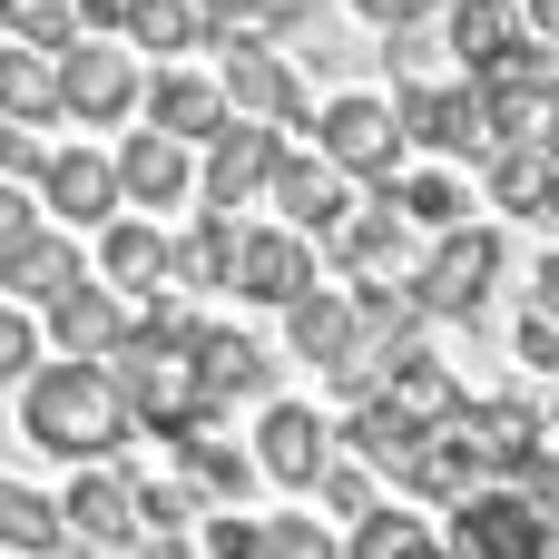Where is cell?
Returning a JSON list of instances; mask_svg holds the SVG:
<instances>
[{"label":"cell","mask_w":559,"mask_h":559,"mask_svg":"<svg viewBox=\"0 0 559 559\" xmlns=\"http://www.w3.org/2000/svg\"><path fill=\"white\" fill-rule=\"evenodd\" d=\"M108 383H118L128 423L157 432V442H187V432L216 423V403L197 383V314H177V305H157V314L128 324V344L108 354Z\"/></svg>","instance_id":"cell-1"},{"label":"cell","mask_w":559,"mask_h":559,"mask_svg":"<svg viewBox=\"0 0 559 559\" xmlns=\"http://www.w3.org/2000/svg\"><path fill=\"white\" fill-rule=\"evenodd\" d=\"M20 432L49 452V462H108L138 423L108 383V364H39L20 383Z\"/></svg>","instance_id":"cell-2"},{"label":"cell","mask_w":559,"mask_h":559,"mask_svg":"<svg viewBox=\"0 0 559 559\" xmlns=\"http://www.w3.org/2000/svg\"><path fill=\"white\" fill-rule=\"evenodd\" d=\"M452 442H462L472 481H501V491H531V481H540V472L559 462L550 423H540V413H531L521 393H501V403H462Z\"/></svg>","instance_id":"cell-3"},{"label":"cell","mask_w":559,"mask_h":559,"mask_svg":"<svg viewBox=\"0 0 559 559\" xmlns=\"http://www.w3.org/2000/svg\"><path fill=\"white\" fill-rule=\"evenodd\" d=\"M559 521L531 501V491H501L481 481L472 501H452V531H442V559H550Z\"/></svg>","instance_id":"cell-4"},{"label":"cell","mask_w":559,"mask_h":559,"mask_svg":"<svg viewBox=\"0 0 559 559\" xmlns=\"http://www.w3.org/2000/svg\"><path fill=\"white\" fill-rule=\"evenodd\" d=\"M314 157L344 167V177H364V187H393V177H403V118H393L383 98L344 88V98L314 118Z\"/></svg>","instance_id":"cell-5"},{"label":"cell","mask_w":559,"mask_h":559,"mask_svg":"<svg viewBox=\"0 0 559 559\" xmlns=\"http://www.w3.org/2000/svg\"><path fill=\"white\" fill-rule=\"evenodd\" d=\"M275 167H285V128H265V118H226V128L206 138V157H197V197H206V216L255 206V197L275 187Z\"/></svg>","instance_id":"cell-6"},{"label":"cell","mask_w":559,"mask_h":559,"mask_svg":"<svg viewBox=\"0 0 559 559\" xmlns=\"http://www.w3.org/2000/svg\"><path fill=\"white\" fill-rule=\"evenodd\" d=\"M138 98H147V79H138V59H128V39H69V49H59V118L118 128Z\"/></svg>","instance_id":"cell-7"},{"label":"cell","mask_w":559,"mask_h":559,"mask_svg":"<svg viewBox=\"0 0 559 559\" xmlns=\"http://www.w3.org/2000/svg\"><path fill=\"white\" fill-rule=\"evenodd\" d=\"M393 118H403V147H432V157H491V147H501L472 79H462V88H452V79H413V88L393 98Z\"/></svg>","instance_id":"cell-8"},{"label":"cell","mask_w":559,"mask_h":559,"mask_svg":"<svg viewBox=\"0 0 559 559\" xmlns=\"http://www.w3.org/2000/svg\"><path fill=\"white\" fill-rule=\"evenodd\" d=\"M491 285H501V236H491V226L432 236V255H423V275H413L423 314H452V324H472V314L491 305Z\"/></svg>","instance_id":"cell-9"},{"label":"cell","mask_w":559,"mask_h":559,"mask_svg":"<svg viewBox=\"0 0 559 559\" xmlns=\"http://www.w3.org/2000/svg\"><path fill=\"white\" fill-rule=\"evenodd\" d=\"M472 88H481V108H491V138H540L559 108V59L540 39H521V49H501L491 69H472Z\"/></svg>","instance_id":"cell-10"},{"label":"cell","mask_w":559,"mask_h":559,"mask_svg":"<svg viewBox=\"0 0 559 559\" xmlns=\"http://www.w3.org/2000/svg\"><path fill=\"white\" fill-rule=\"evenodd\" d=\"M216 49H226L216 88H226V108H236V118H265V128H295V118H305V79L285 69V49H265L255 29H226Z\"/></svg>","instance_id":"cell-11"},{"label":"cell","mask_w":559,"mask_h":559,"mask_svg":"<svg viewBox=\"0 0 559 559\" xmlns=\"http://www.w3.org/2000/svg\"><path fill=\"white\" fill-rule=\"evenodd\" d=\"M236 295L246 305H305L314 295V236H295V226H246L236 236Z\"/></svg>","instance_id":"cell-12"},{"label":"cell","mask_w":559,"mask_h":559,"mask_svg":"<svg viewBox=\"0 0 559 559\" xmlns=\"http://www.w3.org/2000/svg\"><path fill=\"white\" fill-rule=\"evenodd\" d=\"M59 531L79 540V550H128L147 521H138V481L128 472H108V462H79V481L59 491Z\"/></svg>","instance_id":"cell-13"},{"label":"cell","mask_w":559,"mask_h":559,"mask_svg":"<svg viewBox=\"0 0 559 559\" xmlns=\"http://www.w3.org/2000/svg\"><path fill=\"white\" fill-rule=\"evenodd\" d=\"M128 197H118V157H98V147H49V167H39V216L49 226H108Z\"/></svg>","instance_id":"cell-14"},{"label":"cell","mask_w":559,"mask_h":559,"mask_svg":"<svg viewBox=\"0 0 559 559\" xmlns=\"http://www.w3.org/2000/svg\"><path fill=\"white\" fill-rule=\"evenodd\" d=\"M255 472L285 491H314L334 472V423H314V403H265L255 423Z\"/></svg>","instance_id":"cell-15"},{"label":"cell","mask_w":559,"mask_h":559,"mask_svg":"<svg viewBox=\"0 0 559 559\" xmlns=\"http://www.w3.org/2000/svg\"><path fill=\"white\" fill-rule=\"evenodd\" d=\"M373 403H393V413H403V423H413V432H452V423H462V403H472V393H462V373H452V364H442V354H423V344H403V354H393V373H383V393H373Z\"/></svg>","instance_id":"cell-16"},{"label":"cell","mask_w":559,"mask_h":559,"mask_svg":"<svg viewBox=\"0 0 559 559\" xmlns=\"http://www.w3.org/2000/svg\"><path fill=\"white\" fill-rule=\"evenodd\" d=\"M138 108H147V128H157V138H177V147H206V138L236 118V108H226V88H216L206 69H157Z\"/></svg>","instance_id":"cell-17"},{"label":"cell","mask_w":559,"mask_h":559,"mask_svg":"<svg viewBox=\"0 0 559 559\" xmlns=\"http://www.w3.org/2000/svg\"><path fill=\"white\" fill-rule=\"evenodd\" d=\"M265 197H275V206H285V226H295V236H314V246L354 216V177H344V167H324V157H295V147H285V167H275V187H265Z\"/></svg>","instance_id":"cell-18"},{"label":"cell","mask_w":559,"mask_h":559,"mask_svg":"<svg viewBox=\"0 0 559 559\" xmlns=\"http://www.w3.org/2000/svg\"><path fill=\"white\" fill-rule=\"evenodd\" d=\"M69 285H88V275H79V236H69V226H29V236L0 255V295H10V305H59Z\"/></svg>","instance_id":"cell-19"},{"label":"cell","mask_w":559,"mask_h":559,"mask_svg":"<svg viewBox=\"0 0 559 559\" xmlns=\"http://www.w3.org/2000/svg\"><path fill=\"white\" fill-rule=\"evenodd\" d=\"M118 197H128V206H177V197H197V147H177V138H157V128H128V147H118Z\"/></svg>","instance_id":"cell-20"},{"label":"cell","mask_w":559,"mask_h":559,"mask_svg":"<svg viewBox=\"0 0 559 559\" xmlns=\"http://www.w3.org/2000/svg\"><path fill=\"white\" fill-rule=\"evenodd\" d=\"M49 334H59V354L69 364H108L118 344H128V305H118V285H69L59 305H49Z\"/></svg>","instance_id":"cell-21"},{"label":"cell","mask_w":559,"mask_h":559,"mask_svg":"<svg viewBox=\"0 0 559 559\" xmlns=\"http://www.w3.org/2000/svg\"><path fill=\"white\" fill-rule=\"evenodd\" d=\"M285 344L314 364V373H344L364 354V324H354V295L344 285H314L305 305H285Z\"/></svg>","instance_id":"cell-22"},{"label":"cell","mask_w":559,"mask_h":559,"mask_svg":"<svg viewBox=\"0 0 559 559\" xmlns=\"http://www.w3.org/2000/svg\"><path fill=\"white\" fill-rule=\"evenodd\" d=\"M197 383H206V403L226 413V403H255V393H275V364H265V344L197 324Z\"/></svg>","instance_id":"cell-23"},{"label":"cell","mask_w":559,"mask_h":559,"mask_svg":"<svg viewBox=\"0 0 559 559\" xmlns=\"http://www.w3.org/2000/svg\"><path fill=\"white\" fill-rule=\"evenodd\" d=\"M403 226H413V216H403V206H393V187H383L373 206H354V216L324 236V255H334L344 275H383V265H403Z\"/></svg>","instance_id":"cell-24"},{"label":"cell","mask_w":559,"mask_h":559,"mask_svg":"<svg viewBox=\"0 0 559 559\" xmlns=\"http://www.w3.org/2000/svg\"><path fill=\"white\" fill-rule=\"evenodd\" d=\"M157 275H167V236H157L147 216H108V226H98V285L157 295Z\"/></svg>","instance_id":"cell-25"},{"label":"cell","mask_w":559,"mask_h":559,"mask_svg":"<svg viewBox=\"0 0 559 559\" xmlns=\"http://www.w3.org/2000/svg\"><path fill=\"white\" fill-rule=\"evenodd\" d=\"M521 39H531L521 0H452V20H442V49H452L462 69H491V59L521 49Z\"/></svg>","instance_id":"cell-26"},{"label":"cell","mask_w":559,"mask_h":559,"mask_svg":"<svg viewBox=\"0 0 559 559\" xmlns=\"http://www.w3.org/2000/svg\"><path fill=\"white\" fill-rule=\"evenodd\" d=\"M0 118H20V128L59 118V59L29 49V39H10V29H0Z\"/></svg>","instance_id":"cell-27"},{"label":"cell","mask_w":559,"mask_h":559,"mask_svg":"<svg viewBox=\"0 0 559 559\" xmlns=\"http://www.w3.org/2000/svg\"><path fill=\"white\" fill-rule=\"evenodd\" d=\"M550 177L559 167L531 147V138H501V147L481 157V197H491L501 216H540V206H550Z\"/></svg>","instance_id":"cell-28"},{"label":"cell","mask_w":559,"mask_h":559,"mask_svg":"<svg viewBox=\"0 0 559 559\" xmlns=\"http://www.w3.org/2000/svg\"><path fill=\"white\" fill-rule=\"evenodd\" d=\"M177 462H187L197 511H236V501H246V481H255V452H236V442H216V432H187V442H177Z\"/></svg>","instance_id":"cell-29"},{"label":"cell","mask_w":559,"mask_h":559,"mask_svg":"<svg viewBox=\"0 0 559 559\" xmlns=\"http://www.w3.org/2000/svg\"><path fill=\"white\" fill-rule=\"evenodd\" d=\"M118 39H128V49H157V59L177 69L187 49L216 39V20H206L197 0H128V29H118Z\"/></svg>","instance_id":"cell-30"},{"label":"cell","mask_w":559,"mask_h":559,"mask_svg":"<svg viewBox=\"0 0 559 559\" xmlns=\"http://www.w3.org/2000/svg\"><path fill=\"white\" fill-rule=\"evenodd\" d=\"M236 236H246L236 216H197V226L167 246V285H197V295H206V285H236Z\"/></svg>","instance_id":"cell-31"},{"label":"cell","mask_w":559,"mask_h":559,"mask_svg":"<svg viewBox=\"0 0 559 559\" xmlns=\"http://www.w3.org/2000/svg\"><path fill=\"white\" fill-rule=\"evenodd\" d=\"M344 295H354V324H364L373 354H403V344H413V324H423V295H413V285L364 275V285H344Z\"/></svg>","instance_id":"cell-32"},{"label":"cell","mask_w":559,"mask_h":559,"mask_svg":"<svg viewBox=\"0 0 559 559\" xmlns=\"http://www.w3.org/2000/svg\"><path fill=\"white\" fill-rule=\"evenodd\" d=\"M0 550H20V559H59V550H69V531H59V501H39L29 481H0Z\"/></svg>","instance_id":"cell-33"},{"label":"cell","mask_w":559,"mask_h":559,"mask_svg":"<svg viewBox=\"0 0 559 559\" xmlns=\"http://www.w3.org/2000/svg\"><path fill=\"white\" fill-rule=\"evenodd\" d=\"M344 559H442V531L383 501V511H364V521H354V540H344Z\"/></svg>","instance_id":"cell-34"},{"label":"cell","mask_w":559,"mask_h":559,"mask_svg":"<svg viewBox=\"0 0 559 559\" xmlns=\"http://www.w3.org/2000/svg\"><path fill=\"white\" fill-rule=\"evenodd\" d=\"M393 206H403L413 226H432V236H452V226H472V187H462L452 167H432V177H413V187H393Z\"/></svg>","instance_id":"cell-35"},{"label":"cell","mask_w":559,"mask_h":559,"mask_svg":"<svg viewBox=\"0 0 559 559\" xmlns=\"http://www.w3.org/2000/svg\"><path fill=\"white\" fill-rule=\"evenodd\" d=\"M39 373V324L20 305H0V383H29Z\"/></svg>","instance_id":"cell-36"},{"label":"cell","mask_w":559,"mask_h":559,"mask_svg":"<svg viewBox=\"0 0 559 559\" xmlns=\"http://www.w3.org/2000/svg\"><path fill=\"white\" fill-rule=\"evenodd\" d=\"M206 559H265V521L216 511V521H206Z\"/></svg>","instance_id":"cell-37"},{"label":"cell","mask_w":559,"mask_h":559,"mask_svg":"<svg viewBox=\"0 0 559 559\" xmlns=\"http://www.w3.org/2000/svg\"><path fill=\"white\" fill-rule=\"evenodd\" d=\"M265 559H344L324 540V521H265Z\"/></svg>","instance_id":"cell-38"},{"label":"cell","mask_w":559,"mask_h":559,"mask_svg":"<svg viewBox=\"0 0 559 559\" xmlns=\"http://www.w3.org/2000/svg\"><path fill=\"white\" fill-rule=\"evenodd\" d=\"M187 511H197L187 481H138V521H147V531H187Z\"/></svg>","instance_id":"cell-39"},{"label":"cell","mask_w":559,"mask_h":559,"mask_svg":"<svg viewBox=\"0 0 559 559\" xmlns=\"http://www.w3.org/2000/svg\"><path fill=\"white\" fill-rule=\"evenodd\" d=\"M314 491H324V511H344V521H364V511H373V472H354V462H334Z\"/></svg>","instance_id":"cell-40"},{"label":"cell","mask_w":559,"mask_h":559,"mask_svg":"<svg viewBox=\"0 0 559 559\" xmlns=\"http://www.w3.org/2000/svg\"><path fill=\"white\" fill-rule=\"evenodd\" d=\"M49 167V147H39V128H20V118H0V177H39Z\"/></svg>","instance_id":"cell-41"},{"label":"cell","mask_w":559,"mask_h":559,"mask_svg":"<svg viewBox=\"0 0 559 559\" xmlns=\"http://www.w3.org/2000/svg\"><path fill=\"white\" fill-rule=\"evenodd\" d=\"M521 364L559 383V324H550V314H521Z\"/></svg>","instance_id":"cell-42"},{"label":"cell","mask_w":559,"mask_h":559,"mask_svg":"<svg viewBox=\"0 0 559 559\" xmlns=\"http://www.w3.org/2000/svg\"><path fill=\"white\" fill-rule=\"evenodd\" d=\"M432 49H442V39H432V29H423V20H413V29H383V59H393V69H403V79H413V69H423V59H432Z\"/></svg>","instance_id":"cell-43"},{"label":"cell","mask_w":559,"mask_h":559,"mask_svg":"<svg viewBox=\"0 0 559 559\" xmlns=\"http://www.w3.org/2000/svg\"><path fill=\"white\" fill-rule=\"evenodd\" d=\"M29 226H39V206L20 197V177H0V255H10V246H20Z\"/></svg>","instance_id":"cell-44"},{"label":"cell","mask_w":559,"mask_h":559,"mask_svg":"<svg viewBox=\"0 0 559 559\" xmlns=\"http://www.w3.org/2000/svg\"><path fill=\"white\" fill-rule=\"evenodd\" d=\"M373 29H413V20H432V0H354Z\"/></svg>","instance_id":"cell-45"},{"label":"cell","mask_w":559,"mask_h":559,"mask_svg":"<svg viewBox=\"0 0 559 559\" xmlns=\"http://www.w3.org/2000/svg\"><path fill=\"white\" fill-rule=\"evenodd\" d=\"M531 314H550V324H559V246L531 265Z\"/></svg>","instance_id":"cell-46"},{"label":"cell","mask_w":559,"mask_h":559,"mask_svg":"<svg viewBox=\"0 0 559 559\" xmlns=\"http://www.w3.org/2000/svg\"><path fill=\"white\" fill-rule=\"evenodd\" d=\"M521 20H531V29H540V39L559 49V0H521Z\"/></svg>","instance_id":"cell-47"},{"label":"cell","mask_w":559,"mask_h":559,"mask_svg":"<svg viewBox=\"0 0 559 559\" xmlns=\"http://www.w3.org/2000/svg\"><path fill=\"white\" fill-rule=\"evenodd\" d=\"M138 559H197V550H187L177 531H147V550H138Z\"/></svg>","instance_id":"cell-48"},{"label":"cell","mask_w":559,"mask_h":559,"mask_svg":"<svg viewBox=\"0 0 559 559\" xmlns=\"http://www.w3.org/2000/svg\"><path fill=\"white\" fill-rule=\"evenodd\" d=\"M540 226H550V246H559V177H550V206H540Z\"/></svg>","instance_id":"cell-49"},{"label":"cell","mask_w":559,"mask_h":559,"mask_svg":"<svg viewBox=\"0 0 559 559\" xmlns=\"http://www.w3.org/2000/svg\"><path fill=\"white\" fill-rule=\"evenodd\" d=\"M10 10H49V0H10Z\"/></svg>","instance_id":"cell-50"},{"label":"cell","mask_w":559,"mask_h":559,"mask_svg":"<svg viewBox=\"0 0 559 559\" xmlns=\"http://www.w3.org/2000/svg\"><path fill=\"white\" fill-rule=\"evenodd\" d=\"M0 29H10V0H0Z\"/></svg>","instance_id":"cell-51"},{"label":"cell","mask_w":559,"mask_h":559,"mask_svg":"<svg viewBox=\"0 0 559 559\" xmlns=\"http://www.w3.org/2000/svg\"><path fill=\"white\" fill-rule=\"evenodd\" d=\"M550 442H559V432H550Z\"/></svg>","instance_id":"cell-52"}]
</instances>
